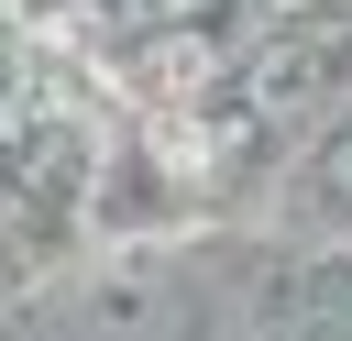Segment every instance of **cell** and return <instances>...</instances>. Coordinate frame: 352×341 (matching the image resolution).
Here are the masks:
<instances>
[{
    "instance_id": "cell-2",
    "label": "cell",
    "mask_w": 352,
    "mask_h": 341,
    "mask_svg": "<svg viewBox=\"0 0 352 341\" xmlns=\"http://www.w3.org/2000/svg\"><path fill=\"white\" fill-rule=\"evenodd\" d=\"M110 11H121V22H143V33H165V22H187L198 0H110Z\"/></svg>"
},
{
    "instance_id": "cell-1",
    "label": "cell",
    "mask_w": 352,
    "mask_h": 341,
    "mask_svg": "<svg viewBox=\"0 0 352 341\" xmlns=\"http://www.w3.org/2000/svg\"><path fill=\"white\" fill-rule=\"evenodd\" d=\"M308 187H319V198H330V209H352V132H341V143H330V154H319V176H308Z\"/></svg>"
},
{
    "instance_id": "cell-3",
    "label": "cell",
    "mask_w": 352,
    "mask_h": 341,
    "mask_svg": "<svg viewBox=\"0 0 352 341\" xmlns=\"http://www.w3.org/2000/svg\"><path fill=\"white\" fill-rule=\"evenodd\" d=\"M253 11H264V22H297V11H308V0H253Z\"/></svg>"
}]
</instances>
